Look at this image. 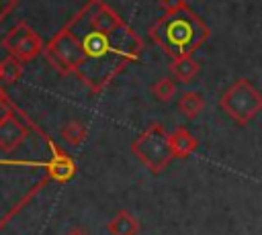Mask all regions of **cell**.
<instances>
[{
    "mask_svg": "<svg viewBox=\"0 0 262 235\" xmlns=\"http://www.w3.org/2000/svg\"><path fill=\"white\" fill-rule=\"evenodd\" d=\"M68 25L80 37L86 55V63L76 78H80L92 94L102 92L111 80H115L129 63L137 61L143 51L141 37L127 22L121 29L108 33L88 25L82 10H78Z\"/></svg>",
    "mask_w": 262,
    "mask_h": 235,
    "instance_id": "6da1fadb",
    "label": "cell"
},
{
    "mask_svg": "<svg viewBox=\"0 0 262 235\" xmlns=\"http://www.w3.org/2000/svg\"><path fill=\"white\" fill-rule=\"evenodd\" d=\"M209 35L211 31L207 22L188 6L160 16L149 27V39L172 59L192 55L209 39Z\"/></svg>",
    "mask_w": 262,
    "mask_h": 235,
    "instance_id": "7a4b0ae2",
    "label": "cell"
},
{
    "mask_svg": "<svg viewBox=\"0 0 262 235\" xmlns=\"http://www.w3.org/2000/svg\"><path fill=\"white\" fill-rule=\"evenodd\" d=\"M219 108L237 127H246L262 110V92L248 78H239L221 92Z\"/></svg>",
    "mask_w": 262,
    "mask_h": 235,
    "instance_id": "3957f363",
    "label": "cell"
},
{
    "mask_svg": "<svg viewBox=\"0 0 262 235\" xmlns=\"http://www.w3.org/2000/svg\"><path fill=\"white\" fill-rule=\"evenodd\" d=\"M45 59L47 63L57 69L61 76H78L82 65L86 63V55L80 43V37L74 33L70 25H63L45 45Z\"/></svg>",
    "mask_w": 262,
    "mask_h": 235,
    "instance_id": "277c9868",
    "label": "cell"
},
{
    "mask_svg": "<svg viewBox=\"0 0 262 235\" xmlns=\"http://www.w3.org/2000/svg\"><path fill=\"white\" fill-rule=\"evenodd\" d=\"M131 151L151 174L164 172L174 159L170 149V133L160 123H151L145 131H141L131 143Z\"/></svg>",
    "mask_w": 262,
    "mask_h": 235,
    "instance_id": "5b68a950",
    "label": "cell"
},
{
    "mask_svg": "<svg viewBox=\"0 0 262 235\" xmlns=\"http://www.w3.org/2000/svg\"><path fill=\"white\" fill-rule=\"evenodd\" d=\"M2 47L6 49L8 55L16 57L18 61L27 63L33 61L39 53L45 51V43L37 31L29 27V22L20 20L16 22L4 37H2Z\"/></svg>",
    "mask_w": 262,
    "mask_h": 235,
    "instance_id": "8992f818",
    "label": "cell"
},
{
    "mask_svg": "<svg viewBox=\"0 0 262 235\" xmlns=\"http://www.w3.org/2000/svg\"><path fill=\"white\" fill-rule=\"evenodd\" d=\"M45 143H47V149H49V161L45 163L47 168V174L55 180V182H70L74 176H76V161L72 155H68L53 139L45 137Z\"/></svg>",
    "mask_w": 262,
    "mask_h": 235,
    "instance_id": "52a82bcc",
    "label": "cell"
},
{
    "mask_svg": "<svg viewBox=\"0 0 262 235\" xmlns=\"http://www.w3.org/2000/svg\"><path fill=\"white\" fill-rule=\"evenodd\" d=\"M27 135H29V129L23 125V121L16 119V114H12L10 119L0 123V149L14 151L16 147L23 145Z\"/></svg>",
    "mask_w": 262,
    "mask_h": 235,
    "instance_id": "ba28073f",
    "label": "cell"
},
{
    "mask_svg": "<svg viewBox=\"0 0 262 235\" xmlns=\"http://www.w3.org/2000/svg\"><path fill=\"white\" fill-rule=\"evenodd\" d=\"M196 147H199V141H196V137L186 127H176L170 133V149H172L174 159L190 157L196 151Z\"/></svg>",
    "mask_w": 262,
    "mask_h": 235,
    "instance_id": "9c48e42d",
    "label": "cell"
},
{
    "mask_svg": "<svg viewBox=\"0 0 262 235\" xmlns=\"http://www.w3.org/2000/svg\"><path fill=\"white\" fill-rule=\"evenodd\" d=\"M139 229H141L139 219H137L133 213L125 210V208L117 210V213L111 217V221L106 223L108 235H137Z\"/></svg>",
    "mask_w": 262,
    "mask_h": 235,
    "instance_id": "30bf717a",
    "label": "cell"
},
{
    "mask_svg": "<svg viewBox=\"0 0 262 235\" xmlns=\"http://www.w3.org/2000/svg\"><path fill=\"white\" fill-rule=\"evenodd\" d=\"M168 69L172 72V76H174L178 82L188 84V82H192V80L199 76L201 63H199L192 55H182V57H174V59L170 61Z\"/></svg>",
    "mask_w": 262,
    "mask_h": 235,
    "instance_id": "8fae6325",
    "label": "cell"
},
{
    "mask_svg": "<svg viewBox=\"0 0 262 235\" xmlns=\"http://www.w3.org/2000/svg\"><path fill=\"white\" fill-rule=\"evenodd\" d=\"M205 108V98L201 92H194V90H188L184 94H180L178 98V110L186 116V119H194L203 112Z\"/></svg>",
    "mask_w": 262,
    "mask_h": 235,
    "instance_id": "7c38bea8",
    "label": "cell"
},
{
    "mask_svg": "<svg viewBox=\"0 0 262 235\" xmlns=\"http://www.w3.org/2000/svg\"><path fill=\"white\" fill-rule=\"evenodd\" d=\"M59 137H61L68 145H72V147H80V145L86 141V137H88V129H86L82 123H78V121H70L68 125L61 127Z\"/></svg>",
    "mask_w": 262,
    "mask_h": 235,
    "instance_id": "4fadbf2b",
    "label": "cell"
},
{
    "mask_svg": "<svg viewBox=\"0 0 262 235\" xmlns=\"http://www.w3.org/2000/svg\"><path fill=\"white\" fill-rule=\"evenodd\" d=\"M23 72H25V63L18 61L16 57L8 55V57L2 59V82H4V84L16 82V80L23 76Z\"/></svg>",
    "mask_w": 262,
    "mask_h": 235,
    "instance_id": "5bb4252c",
    "label": "cell"
},
{
    "mask_svg": "<svg viewBox=\"0 0 262 235\" xmlns=\"http://www.w3.org/2000/svg\"><path fill=\"white\" fill-rule=\"evenodd\" d=\"M151 94H154V98H158L160 102H170V100L176 96V82H174L172 78H160L158 82H154Z\"/></svg>",
    "mask_w": 262,
    "mask_h": 235,
    "instance_id": "9a60e30c",
    "label": "cell"
},
{
    "mask_svg": "<svg viewBox=\"0 0 262 235\" xmlns=\"http://www.w3.org/2000/svg\"><path fill=\"white\" fill-rule=\"evenodd\" d=\"M158 6L164 10V14H170V12L182 10L188 4H186V0H158Z\"/></svg>",
    "mask_w": 262,
    "mask_h": 235,
    "instance_id": "2e32d148",
    "label": "cell"
},
{
    "mask_svg": "<svg viewBox=\"0 0 262 235\" xmlns=\"http://www.w3.org/2000/svg\"><path fill=\"white\" fill-rule=\"evenodd\" d=\"M14 114V106L10 104V100L4 96V92L0 90V123L2 121H6V119H10Z\"/></svg>",
    "mask_w": 262,
    "mask_h": 235,
    "instance_id": "e0dca14e",
    "label": "cell"
},
{
    "mask_svg": "<svg viewBox=\"0 0 262 235\" xmlns=\"http://www.w3.org/2000/svg\"><path fill=\"white\" fill-rule=\"evenodd\" d=\"M16 4H18V0H0V22L16 8Z\"/></svg>",
    "mask_w": 262,
    "mask_h": 235,
    "instance_id": "ac0fdd59",
    "label": "cell"
},
{
    "mask_svg": "<svg viewBox=\"0 0 262 235\" xmlns=\"http://www.w3.org/2000/svg\"><path fill=\"white\" fill-rule=\"evenodd\" d=\"M66 235H88V233L84 229H80V227H72V229L66 231Z\"/></svg>",
    "mask_w": 262,
    "mask_h": 235,
    "instance_id": "d6986e66",
    "label": "cell"
},
{
    "mask_svg": "<svg viewBox=\"0 0 262 235\" xmlns=\"http://www.w3.org/2000/svg\"><path fill=\"white\" fill-rule=\"evenodd\" d=\"M0 82H2V61H0Z\"/></svg>",
    "mask_w": 262,
    "mask_h": 235,
    "instance_id": "ffe728a7",
    "label": "cell"
}]
</instances>
